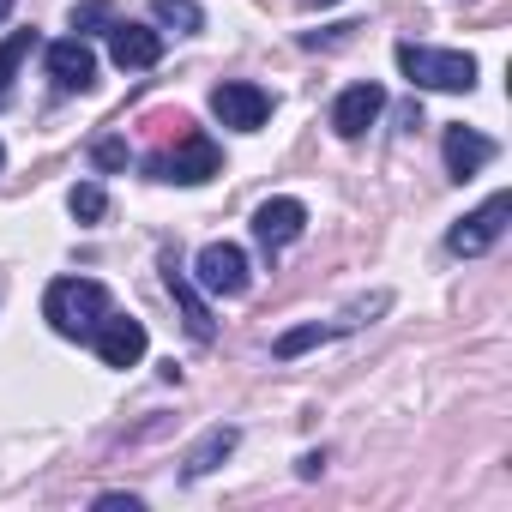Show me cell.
Wrapping results in <instances>:
<instances>
[{
	"label": "cell",
	"mask_w": 512,
	"mask_h": 512,
	"mask_svg": "<svg viewBox=\"0 0 512 512\" xmlns=\"http://www.w3.org/2000/svg\"><path fill=\"white\" fill-rule=\"evenodd\" d=\"M163 284H169V296H175V308H181V320H187L193 344H211V338H217V326H211V308L199 302L193 278H187V272L175 266V253H163Z\"/></svg>",
	"instance_id": "10"
},
{
	"label": "cell",
	"mask_w": 512,
	"mask_h": 512,
	"mask_svg": "<svg viewBox=\"0 0 512 512\" xmlns=\"http://www.w3.org/2000/svg\"><path fill=\"white\" fill-rule=\"evenodd\" d=\"M91 338H97L103 368H133V362L145 356V326L127 320V314H103V326H97Z\"/></svg>",
	"instance_id": "8"
},
{
	"label": "cell",
	"mask_w": 512,
	"mask_h": 512,
	"mask_svg": "<svg viewBox=\"0 0 512 512\" xmlns=\"http://www.w3.org/2000/svg\"><path fill=\"white\" fill-rule=\"evenodd\" d=\"M67 205H73V217H79V223H97V217L109 211V193H103L97 181H85V187H73V199H67Z\"/></svg>",
	"instance_id": "16"
},
{
	"label": "cell",
	"mask_w": 512,
	"mask_h": 512,
	"mask_svg": "<svg viewBox=\"0 0 512 512\" xmlns=\"http://www.w3.org/2000/svg\"><path fill=\"white\" fill-rule=\"evenodd\" d=\"M217 163H223V157H217V145H211L205 133H181L175 145L151 151V163H145V169H151L157 181H181V187H193V181H211V175H217Z\"/></svg>",
	"instance_id": "3"
},
{
	"label": "cell",
	"mask_w": 512,
	"mask_h": 512,
	"mask_svg": "<svg viewBox=\"0 0 512 512\" xmlns=\"http://www.w3.org/2000/svg\"><path fill=\"white\" fill-rule=\"evenodd\" d=\"M302 229H308V205L302 199H266L260 211H253V235H260V247H290Z\"/></svg>",
	"instance_id": "9"
},
{
	"label": "cell",
	"mask_w": 512,
	"mask_h": 512,
	"mask_svg": "<svg viewBox=\"0 0 512 512\" xmlns=\"http://www.w3.org/2000/svg\"><path fill=\"white\" fill-rule=\"evenodd\" d=\"M506 211H512V199H506V193H494L482 211H470V217L446 235V247H452V253H464V260H470V253H488V247L500 241V229H506Z\"/></svg>",
	"instance_id": "6"
},
{
	"label": "cell",
	"mask_w": 512,
	"mask_h": 512,
	"mask_svg": "<svg viewBox=\"0 0 512 512\" xmlns=\"http://www.w3.org/2000/svg\"><path fill=\"white\" fill-rule=\"evenodd\" d=\"M398 67H404L410 85H428V91H470V85H476V61L458 55V49L398 43Z\"/></svg>",
	"instance_id": "2"
},
{
	"label": "cell",
	"mask_w": 512,
	"mask_h": 512,
	"mask_svg": "<svg viewBox=\"0 0 512 512\" xmlns=\"http://www.w3.org/2000/svg\"><path fill=\"white\" fill-rule=\"evenodd\" d=\"M151 13H157V25H175V31H199L205 25V13L193 7V0H151Z\"/></svg>",
	"instance_id": "15"
},
{
	"label": "cell",
	"mask_w": 512,
	"mask_h": 512,
	"mask_svg": "<svg viewBox=\"0 0 512 512\" xmlns=\"http://www.w3.org/2000/svg\"><path fill=\"white\" fill-rule=\"evenodd\" d=\"M193 278H199V290H211V296H247V253H241L235 241H211V247H199Z\"/></svg>",
	"instance_id": "4"
},
{
	"label": "cell",
	"mask_w": 512,
	"mask_h": 512,
	"mask_svg": "<svg viewBox=\"0 0 512 512\" xmlns=\"http://www.w3.org/2000/svg\"><path fill=\"white\" fill-rule=\"evenodd\" d=\"M43 314L61 338H91L109 314V290L91 284V278H55L49 296H43Z\"/></svg>",
	"instance_id": "1"
},
{
	"label": "cell",
	"mask_w": 512,
	"mask_h": 512,
	"mask_svg": "<svg viewBox=\"0 0 512 512\" xmlns=\"http://www.w3.org/2000/svg\"><path fill=\"white\" fill-rule=\"evenodd\" d=\"M380 109H386V91H380V85H350V91L338 97V109H332V127H338L344 139H362V133L380 121Z\"/></svg>",
	"instance_id": "12"
},
{
	"label": "cell",
	"mask_w": 512,
	"mask_h": 512,
	"mask_svg": "<svg viewBox=\"0 0 512 512\" xmlns=\"http://www.w3.org/2000/svg\"><path fill=\"white\" fill-rule=\"evenodd\" d=\"M109 55H115V67H127V73H145V67H157V61H163V37H157L151 25L109 19Z\"/></svg>",
	"instance_id": "7"
},
{
	"label": "cell",
	"mask_w": 512,
	"mask_h": 512,
	"mask_svg": "<svg viewBox=\"0 0 512 512\" xmlns=\"http://www.w3.org/2000/svg\"><path fill=\"white\" fill-rule=\"evenodd\" d=\"M302 7H338V0H302Z\"/></svg>",
	"instance_id": "22"
},
{
	"label": "cell",
	"mask_w": 512,
	"mask_h": 512,
	"mask_svg": "<svg viewBox=\"0 0 512 512\" xmlns=\"http://www.w3.org/2000/svg\"><path fill=\"white\" fill-rule=\"evenodd\" d=\"M326 338H332L326 326H296V332L278 338V362H290V356H302V350H314V344H326Z\"/></svg>",
	"instance_id": "18"
},
{
	"label": "cell",
	"mask_w": 512,
	"mask_h": 512,
	"mask_svg": "<svg viewBox=\"0 0 512 512\" xmlns=\"http://www.w3.org/2000/svg\"><path fill=\"white\" fill-rule=\"evenodd\" d=\"M7 7H13V0H0V19H7Z\"/></svg>",
	"instance_id": "23"
},
{
	"label": "cell",
	"mask_w": 512,
	"mask_h": 512,
	"mask_svg": "<svg viewBox=\"0 0 512 512\" xmlns=\"http://www.w3.org/2000/svg\"><path fill=\"white\" fill-rule=\"evenodd\" d=\"M37 49V31H13L7 37V49H0V103L13 97V79H19V67H25V55Z\"/></svg>",
	"instance_id": "14"
},
{
	"label": "cell",
	"mask_w": 512,
	"mask_h": 512,
	"mask_svg": "<svg viewBox=\"0 0 512 512\" xmlns=\"http://www.w3.org/2000/svg\"><path fill=\"white\" fill-rule=\"evenodd\" d=\"M494 163V139H482L476 127H452L446 133V169L458 175V181H470L476 169H488Z\"/></svg>",
	"instance_id": "13"
},
{
	"label": "cell",
	"mask_w": 512,
	"mask_h": 512,
	"mask_svg": "<svg viewBox=\"0 0 512 512\" xmlns=\"http://www.w3.org/2000/svg\"><path fill=\"white\" fill-rule=\"evenodd\" d=\"M229 446H235V428H211V434H205V446L193 452V464H187V476H205V470H211V458H223Z\"/></svg>",
	"instance_id": "17"
},
{
	"label": "cell",
	"mask_w": 512,
	"mask_h": 512,
	"mask_svg": "<svg viewBox=\"0 0 512 512\" xmlns=\"http://www.w3.org/2000/svg\"><path fill=\"white\" fill-rule=\"evenodd\" d=\"M97 506H103V512H121V506H127V512H139V500H133V494H103Z\"/></svg>",
	"instance_id": "21"
},
{
	"label": "cell",
	"mask_w": 512,
	"mask_h": 512,
	"mask_svg": "<svg viewBox=\"0 0 512 512\" xmlns=\"http://www.w3.org/2000/svg\"><path fill=\"white\" fill-rule=\"evenodd\" d=\"M0 163H7V151H0Z\"/></svg>",
	"instance_id": "24"
},
{
	"label": "cell",
	"mask_w": 512,
	"mask_h": 512,
	"mask_svg": "<svg viewBox=\"0 0 512 512\" xmlns=\"http://www.w3.org/2000/svg\"><path fill=\"white\" fill-rule=\"evenodd\" d=\"M211 115H217L223 127H235V133H253V127H266L272 97H266L260 85H247V79H223V85L211 91Z\"/></svg>",
	"instance_id": "5"
},
{
	"label": "cell",
	"mask_w": 512,
	"mask_h": 512,
	"mask_svg": "<svg viewBox=\"0 0 512 512\" xmlns=\"http://www.w3.org/2000/svg\"><path fill=\"white\" fill-rule=\"evenodd\" d=\"M91 157H97L103 169H121V163H127V139H103V145H97Z\"/></svg>",
	"instance_id": "20"
},
{
	"label": "cell",
	"mask_w": 512,
	"mask_h": 512,
	"mask_svg": "<svg viewBox=\"0 0 512 512\" xmlns=\"http://www.w3.org/2000/svg\"><path fill=\"white\" fill-rule=\"evenodd\" d=\"M49 79H55V91H91V85H97V55H91L79 37L55 43V49H49Z\"/></svg>",
	"instance_id": "11"
},
{
	"label": "cell",
	"mask_w": 512,
	"mask_h": 512,
	"mask_svg": "<svg viewBox=\"0 0 512 512\" xmlns=\"http://www.w3.org/2000/svg\"><path fill=\"white\" fill-rule=\"evenodd\" d=\"M91 25H109V7L91 0V7H73V31H91Z\"/></svg>",
	"instance_id": "19"
}]
</instances>
